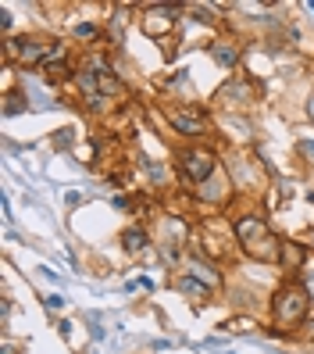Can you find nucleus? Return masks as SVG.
<instances>
[{"label": "nucleus", "mask_w": 314, "mask_h": 354, "mask_svg": "<svg viewBox=\"0 0 314 354\" xmlns=\"http://www.w3.org/2000/svg\"><path fill=\"white\" fill-rule=\"evenodd\" d=\"M211 57H215V65L228 68L233 72L239 65V47L236 44H225V39H218V44H211Z\"/></svg>", "instance_id": "nucleus-10"}, {"label": "nucleus", "mask_w": 314, "mask_h": 354, "mask_svg": "<svg viewBox=\"0 0 314 354\" xmlns=\"http://www.w3.org/2000/svg\"><path fill=\"white\" fill-rule=\"evenodd\" d=\"M186 272L190 276H197L200 283H207L211 290H218L222 286V272L211 265V261H204V258H190V265H186Z\"/></svg>", "instance_id": "nucleus-7"}, {"label": "nucleus", "mask_w": 314, "mask_h": 354, "mask_svg": "<svg viewBox=\"0 0 314 354\" xmlns=\"http://www.w3.org/2000/svg\"><path fill=\"white\" fill-rule=\"evenodd\" d=\"M175 286L182 290L186 297H193V301H211V294H215L211 286H207V283H200V279H197V276H190V272H182V276L175 279Z\"/></svg>", "instance_id": "nucleus-8"}, {"label": "nucleus", "mask_w": 314, "mask_h": 354, "mask_svg": "<svg viewBox=\"0 0 314 354\" xmlns=\"http://www.w3.org/2000/svg\"><path fill=\"white\" fill-rule=\"evenodd\" d=\"M304 329H307V337H311V340H314V315H311V319H307V322H304Z\"/></svg>", "instance_id": "nucleus-17"}, {"label": "nucleus", "mask_w": 314, "mask_h": 354, "mask_svg": "<svg viewBox=\"0 0 314 354\" xmlns=\"http://www.w3.org/2000/svg\"><path fill=\"white\" fill-rule=\"evenodd\" d=\"M297 283L304 286V294L311 297V308H314V254H307L304 268H300V272H297Z\"/></svg>", "instance_id": "nucleus-11"}, {"label": "nucleus", "mask_w": 314, "mask_h": 354, "mask_svg": "<svg viewBox=\"0 0 314 354\" xmlns=\"http://www.w3.org/2000/svg\"><path fill=\"white\" fill-rule=\"evenodd\" d=\"M233 229H236V240L243 243V251H254L261 240L271 236V233H268V222H264L261 215H254V212H243Z\"/></svg>", "instance_id": "nucleus-4"}, {"label": "nucleus", "mask_w": 314, "mask_h": 354, "mask_svg": "<svg viewBox=\"0 0 314 354\" xmlns=\"http://www.w3.org/2000/svg\"><path fill=\"white\" fill-rule=\"evenodd\" d=\"M175 165H179L182 183H190L197 190L204 179H211L218 172V154L211 147H204V143H186V147L175 151Z\"/></svg>", "instance_id": "nucleus-2"}, {"label": "nucleus", "mask_w": 314, "mask_h": 354, "mask_svg": "<svg viewBox=\"0 0 314 354\" xmlns=\"http://www.w3.org/2000/svg\"><path fill=\"white\" fill-rule=\"evenodd\" d=\"M228 329L246 333V329H257V322H254V319H228Z\"/></svg>", "instance_id": "nucleus-13"}, {"label": "nucleus", "mask_w": 314, "mask_h": 354, "mask_svg": "<svg viewBox=\"0 0 314 354\" xmlns=\"http://www.w3.org/2000/svg\"><path fill=\"white\" fill-rule=\"evenodd\" d=\"M121 247H125V254H143L146 247H150V236H146L143 225H129L121 233Z\"/></svg>", "instance_id": "nucleus-9"}, {"label": "nucleus", "mask_w": 314, "mask_h": 354, "mask_svg": "<svg viewBox=\"0 0 314 354\" xmlns=\"http://www.w3.org/2000/svg\"><path fill=\"white\" fill-rule=\"evenodd\" d=\"M72 36H75V39H86V44H93V39H100V29H97L93 22H79V26L72 29Z\"/></svg>", "instance_id": "nucleus-12"}, {"label": "nucleus", "mask_w": 314, "mask_h": 354, "mask_svg": "<svg viewBox=\"0 0 314 354\" xmlns=\"http://www.w3.org/2000/svg\"><path fill=\"white\" fill-rule=\"evenodd\" d=\"M43 304H47V311H61V308H65V297H61V294H50Z\"/></svg>", "instance_id": "nucleus-15"}, {"label": "nucleus", "mask_w": 314, "mask_h": 354, "mask_svg": "<svg viewBox=\"0 0 314 354\" xmlns=\"http://www.w3.org/2000/svg\"><path fill=\"white\" fill-rule=\"evenodd\" d=\"M72 140H75V133H72V129H61V133L54 136V147H68Z\"/></svg>", "instance_id": "nucleus-14"}, {"label": "nucleus", "mask_w": 314, "mask_h": 354, "mask_svg": "<svg viewBox=\"0 0 314 354\" xmlns=\"http://www.w3.org/2000/svg\"><path fill=\"white\" fill-rule=\"evenodd\" d=\"M164 118H168V126L175 133H182L186 140H204L207 133H211V122H207L200 111H186V108H164Z\"/></svg>", "instance_id": "nucleus-3"}, {"label": "nucleus", "mask_w": 314, "mask_h": 354, "mask_svg": "<svg viewBox=\"0 0 314 354\" xmlns=\"http://www.w3.org/2000/svg\"><path fill=\"white\" fill-rule=\"evenodd\" d=\"M0 354H14V344H11V340H4V347H0Z\"/></svg>", "instance_id": "nucleus-18"}, {"label": "nucleus", "mask_w": 314, "mask_h": 354, "mask_svg": "<svg viewBox=\"0 0 314 354\" xmlns=\"http://www.w3.org/2000/svg\"><path fill=\"white\" fill-rule=\"evenodd\" d=\"M193 194H197V201H200V204H211V207H218V204H225L228 197H233V179H228V176L218 169L211 179H204Z\"/></svg>", "instance_id": "nucleus-5"}, {"label": "nucleus", "mask_w": 314, "mask_h": 354, "mask_svg": "<svg viewBox=\"0 0 314 354\" xmlns=\"http://www.w3.org/2000/svg\"><path fill=\"white\" fill-rule=\"evenodd\" d=\"M307 118L314 122V97H307Z\"/></svg>", "instance_id": "nucleus-19"}, {"label": "nucleus", "mask_w": 314, "mask_h": 354, "mask_svg": "<svg viewBox=\"0 0 314 354\" xmlns=\"http://www.w3.org/2000/svg\"><path fill=\"white\" fill-rule=\"evenodd\" d=\"M300 154L314 161V140H304V143H300Z\"/></svg>", "instance_id": "nucleus-16"}, {"label": "nucleus", "mask_w": 314, "mask_h": 354, "mask_svg": "<svg viewBox=\"0 0 314 354\" xmlns=\"http://www.w3.org/2000/svg\"><path fill=\"white\" fill-rule=\"evenodd\" d=\"M311 297L304 294V286L297 279H282L271 294V326L275 329H297L311 319Z\"/></svg>", "instance_id": "nucleus-1"}, {"label": "nucleus", "mask_w": 314, "mask_h": 354, "mask_svg": "<svg viewBox=\"0 0 314 354\" xmlns=\"http://www.w3.org/2000/svg\"><path fill=\"white\" fill-rule=\"evenodd\" d=\"M307 254H311V251H304L300 243H293V240H282V254H279V265L286 268L289 276H297L300 268H304V261H307Z\"/></svg>", "instance_id": "nucleus-6"}]
</instances>
